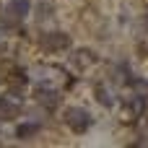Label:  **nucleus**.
Instances as JSON below:
<instances>
[{
	"label": "nucleus",
	"mask_w": 148,
	"mask_h": 148,
	"mask_svg": "<svg viewBox=\"0 0 148 148\" xmlns=\"http://www.w3.org/2000/svg\"><path fill=\"white\" fill-rule=\"evenodd\" d=\"M96 94H99V101H101V104H104V107H112V99H109V96H107V91H104V88H99V91H96Z\"/></svg>",
	"instance_id": "obj_7"
},
{
	"label": "nucleus",
	"mask_w": 148,
	"mask_h": 148,
	"mask_svg": "<svg viewBox=\"0 0 148 148\" xmlns=\"http://www.w3.org/2000/svg\"><path fill=\"white\" fill-rule=\"evenodd\" d=\"M65 122H68L70 130L86 133V130L91 127V114H88L86 109H68V112H65Z\"/></svg>",
	"instance_id": "obj_1"
},
{
	"label": "nucleus",
	"mask_w": 148,
	"mask_h": 148,
	"mask_svg": "<svg viewBox=\"0 0 148 148\" xmlns=\"http://www.w3.org/2000/svg\"><path fill=\"white\" fill-rule=\"evenodd\" d=\"M42 47L49 49V52H60V49H68L70 47V36L62 34V31H49L42 36Z\"/></svg>",
	"instance_id": "obj_2"
},
{
	"label": "nucleus",
	"mask_w": 148,
	"mask_h": 148,
	"mask_svg": "<svg viewBox=\"0 0 148 148\" xmlns=\"http://www.w3.org/2000/svg\"><path fill=\"white\" fill-rule=\"evenodd\" d=\"M29 10H31L29 0H8V5H5V13L10 21H23L29 16Z\"/></svg>",
	"instance_id": "obj_5"
},
{
	"label": "nucleus",
	"mask_w": 148,
	"mask_h": 148,
	"mask_svg": "<svg viewBox=\"0 0 148 148\" xmlns=\"http://www.w3.org/2000/svg\"><path fill=\"white\" fill-rule=\"evenodd\" d=\"M39 133V125L36 122H26V125H18V130H16V138H21V140H29V138H34Z\"/></svg>",
	"instance_id": "obj_6"
},
{
	"label": "nucleus",
	"mask_w": 148,
	"mask_h": 148,
	"mask_svg": "<svg viewBox=\"0 0 148 148\" xmlns=\"http://www.w3.org/2000/svg\"><path fill=\"white\" fill-rule=\"evenodd\" d=\"M21 112V99L8 94V96H0V120H13L18 117Z\"/></svg>",
	"instance_id": "obj_3"
},
{
	"label": "nucleus",
	"mask_w": 148,
	"mask_h": 148,
	"mask_svg": "<svg viewBox=\"0 0 148 148\" xmlns=\"http://www.w3.org/2000/svg\"><path fill=\"white\" fill-rule=\"evenodd\" d=\"M34 96H36V101L44 104L47 109H55V107L60 104V96H57V88H55V86H36Z\"/></svg>",
	"instance_id": "obj_4"
}]
</instances>
